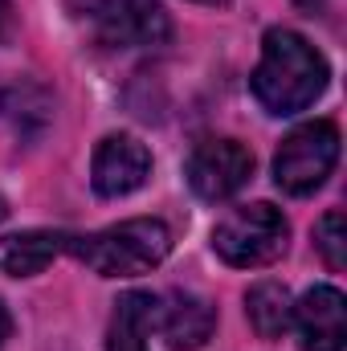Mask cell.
I'll return each mask as SVG.
<instances>
[{
  "label": "cell",
  "instance_id": "obj_1",
  "mask_svg": "<svg viewBox=\"0 0 347 351\" xmlns=\"http://www.w3.org/2000/svg\"><path fill=\"white\" fill-rule=\"evenodd\" d=\"M323 53L294 29H270L261 41V62L254 70V94L270 114H298L327 90Z\"/></svg>",
  "mask_w": 347,
  "mask_h": 351
},
{
  "label": "cell",
  "instance_id": "obj_2",
  "mask_svg": "<svg viewBox=\"0 0 347 351\" xmlns=\"http://www.w3.org/2000/svg\"><path fill=\"white\" fill-rule=\"evenodd\" d=\"M66 250L78 262H86L98 278H139L172 254V233L156 217H135L90 237H70Z\"/></svg>",
  "mask_w": 347,
  "mask_h": 351
},
{
  "label": "cell",
  "instance_id": "obj_3",
  "mask_svg": "<svg viewBox=\"0 0 347 351\" xmlns=\"http://www.w3.org/2000/svg\"><path fill=\"white\" fill-rule=\"evenodd\" d=\"M66 12L78 29L110 49L160 45L172 33L168 12L156 0H66Z\"/></svg>",
  "mask_w": 347,
  "mask_h": 351
},
{
  "label": "cell",
  "instance_id": "obj_4",
  "mask_svg": "<svg viewBox=\"0 0 347 351\" xmlns=\"http://www.w3.org/2000/svg\"><path fill=\"white\" fill-rule=\"evenodd\" d=\"M286 241H290V225L286 217L274 208V204H246V208H233L217 229H213V250L217 258L237 269H258L270 265L286 254Z\"/></svg>",
  "mask_w": 347,
  "mask_h": 351
},
{
  "label": "cell",
  "instance_id": "obj_5",
  "mask_svg": "<svg viewBox=\"0 0 347 351\" xmlns=\"http://www.w3.org/2000/svg\"><path fill=\"white\" fill-rule=\"evenodd\" d=\"M339 164V131L335 123H307L298 131H290L274 156V180L282 192L290 196H307L315 192Z\"/></svg>",
  "mask_w": 347,
  "mask_h": 351
},
{
  "label": "cell",
  "instance_id": "obj_6",
  "mask_svg": "<svg viewBox=\"0 0 347 351\" xmlns=\"http://www.w3.org/2000/svg\"><path fill=\"white\" fill-rule=\"evenodd\" d=\"M254 176V152L237 139H204L188 156V184L200 200H229Z\"/></svg>",
  "mask_w": 347,
  "mask_h": 351
},
{
  "label": "cell",
  "instance_id": "obj_7",
  "mask_svg": "<svg viewBox=\"0 0 347 351\" xmlns=\"http://www.w3.org/2000/svg\"><path fill=\"white\" fill-rule=\"evenodd\" d=\"M152 176V152L131 139V135H106L94 147L90 160V184L98 196H127L135 188H143V180Z\"/></svg>",
  "mask_w": 347,
  "mask_h": 351
},
{
  "label": "cell",
  "instance_id": "obj_8",
  "mask_svg": "<svg viewBox=\"0 0 347 351\" xmlns=\"http://www.w3.org/2000/svg\"><path fill=\"white\" fill-rule=\"evenodd\" d=\"M298 339L307 351H344L347 343V302L335 286H315L294 302Z\"/></svg>",
  "mask_w": 347,
  "mask_h": 351
},
{
  "label": "cell",
  "instance_id": "obj_9",
  "mask_svg": "<svg viewBox=\"0 0 347 351\" xmlns=\"http://www.w3.org/2000/svg\"><path fill=\"white\" fill-rule=\"evenodd\" d=\"M156 327L176 351H196L208 343V335L217 327V311L188 290H172L156 306Z\"/></svg>",
  "mask_w": 347,
  "mask_h": 351
},
{
  "label": "cell",
  "instance_id": "obj_10",
  "mask_svg": "<svg viewBox=\"0 0 347 351\" xmlns=\"http://www.w3.org/2000/svg\"><path fill=\"white\" fill-rule=\"evenodd\" d=\"M66 245H70V237L53 233V229H25V233H12V237H0V274L33 278L58 254H66Z\"/></svg>",
  "mask_w": 347,
  "mask_h": 351
},
{
  "label": "cell",
  "instance_id": "obj_11",
  "mask_svg": "<svg viewBox=\"0 0 347 351\" xmlns=\"http://www.w3.org/2000/svg\"><path fill=\"white\" fill-rule=\"evenodd\" d=\"M156 306L160 298L131 290L115 302L110 327H106V351H147V335L156 327Z\"/></svg>",
  "mask_w": 347,
  "mask_h": 351
},
{
  "label": "cell",
  "instance_id": "obj_12",
  "mask_svg": "<svg viewBox=\"0 0 347 351\" xmlns=\"http://www.w3.org/2000/svg\"><path fill=\"white\" fill-rule=\"evenodd\" d=\"M246 315L261 339H282L294 323V298L282 282H258L246 294Z\"/></svg>",
  "mask_w": 347,
  "mask_h": 351
},
{
  "label": "cell",
  "instance_id": "obj_13",
  "mask_svg": "<svg viewBox=\"0 0 347 351\" xmlns=\"http://www.w3.org/2000/svg\"><path fill=\"white\" fill-rule=\"evenodd\" d=\"M315 245H319V254L327 258L331 269H344L347 265V237H344V213H339V208H331V213L319 217V225H315Z\"/></svg>",
  "mask_w": 347,
  "mask_h": 351
},
{
  "label": "cell",
  "instance_id": "obj_14",
  "mask_svg": "<svg viewBox=\"0 0 347 351\" xmlns=\"http://www.w3.org/2000/svg\"><path fill=\"white\" fill-rule=\"evenodd\" d=\"M8 29H12V0H0V41L8 37Z\"/></svg>",
  "mask_w": 347,
  "mask_h": 351
},
{
  "label": "cell",
  "instance_id": "obj_15",
  "mask_svg": "<svg viewBox=\"0 0 347 351\" xmlns=\"http://www.w3.org/2000/svg\"><path fill=\"white\" fill-rule=\"evenodd\" d=\"M8 331H12V319H8V311H4V302H0V343L8 339Z\"/></svg>",
  "mask_w": 347,
  "mask_h": 351
},
{
  "label": "cell",
  "instance_id": "obj_16",
  "mask_svg": "<svg viewBox=\"0 0 347 351\" xmlns=\"http://www.w3.org/2000/svg\"><path fill=\"white\" fill-rule=\"evenodd\" d=\"M4 217H8V208H4V200H0V221H4Z\"/></svg>",
  "mask_w": 347,
  "mask_h": 351
},
{
  "label": "cell",
  "instance_id": "obj_17",
  "mask_svg": "<svg viewBox=\"0 0 347 351\" xmlns=\"http://www.w3.org/2000/svg\"><path fill=\"white\" fill-rule=\"evenodd\" d=\"M200 4H225V0H200Z\"/></svg>",
  "mask_w": 347,
  "mask_h": 351
}]
</instances>
